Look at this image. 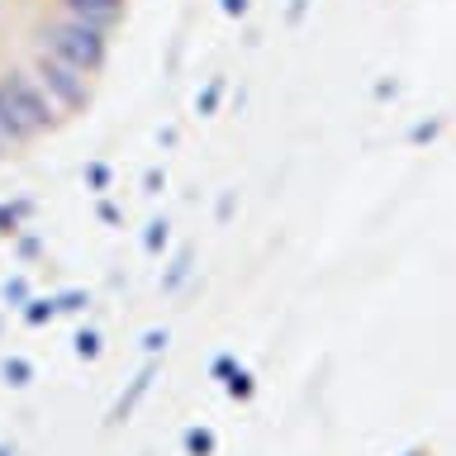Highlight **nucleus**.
Segmentation results:
<instances>
[{
    "mask_svg": "<svg viewBox=\"0 0 456 456\" xmlns=\"http://www.w3.org/2000/svg\"><path fill=\"white\" fill-rule=\"evenodd\" d=\"M119 10L124 0H0V86H43L53 67H71L81 77L100 71L105 28Z\"/></svg>",
    "mask_w": 456,
    "mask_h": 456,
    "instance_id": "obj_1",
    "label": "nucleus"
}]
</instances>
